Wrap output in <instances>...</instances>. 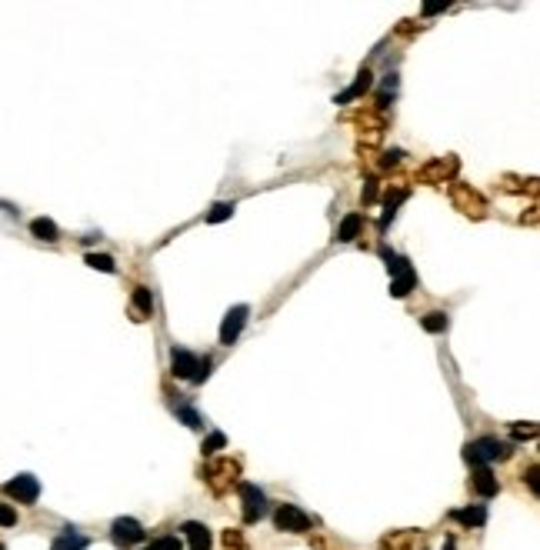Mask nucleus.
<instances>
[{"instance_id": "nucleus-21", "label": "nucleus", "mask_w": 540, "mask_h": 550, "mask_svg": "<svg viewBox=\"0 0 540 550\" xmlns=\"http://www.w3.org/2000/svg\"><path fill=\"white\" fill-rule=\"evenodd\" d=\"M420 323H423V330H427V334H444V330L450 327V321H447V314H444V310H430V314H423Z\"/></svg>"}, {"instance_id": "nucleus-24", "label": "nucleus", "mask_w": 540, "mask_h": 550, "mask_svg": "<svg viewBox=\"0 0 540 550\" xmlns=\"http://www.w3.org/2000/svg\"><path fill=\"white\" fill-rule=\"evenodd\" d=\"M224 447H227V437L220 434V430H213V434H210L207 441H204V447H200V454H204V457H213V454H217V450H224Z\"/></svg>"}, {"instance_id": "nucleus-20", "label": "nucleus", "mask_w": 540, "mask_h": 550, "mask_svg": "<svg viewBox=\"0 0 540 550\" xmlns=\"http://www.w3.org/2000/svg\"><path fill=\"white\" fill-rule=\"evenodd\" d=\"M414 284H417V274H414V267H410V270H404V274H397L390 280V293H393V297H407V293L414 291Z\"/></svg>"}, {"instance_id": "nucleus-23", "label": "nucleus", "mask_w": 540, "mask_h": 550, "mask_svg": "<svg viewBox=\"0 0 540 550\" xmlns=\"http://www.w3.org/2000/svg\"><path fill=\"white\" fill-rule=\"evenodd\" d=\"M87 267H93V270H104V274H114V270H117V263H114V257H110V254H87Z\"/></svg>"}, {"instance_id": "nucleus-13", "label": "nucleus", "mask_w": 540, "mask_h": 550, "mask_svg": "<svg viewBox=\"0 0 540 550\" xmlns=\"http://www.w3.org/2000/svg\"><path fill=\"white\" fill-rule=\"evenodd\" d=\"M370 84H374V74L363 67V70L357 74V80H354L344 93H337V97H333V104H350V100H357V97H363V93L370 91Z\"/></svg>"}, {"instance_id": "nucleus-19", "label": "nucleus", "mask_w": 540, "mask_h": 550, "mask_svg": "<svg viewBox=\"0 0 540 550\" xmlns=\"http://www.w3.org/2000/svg\"><path fill=\"white\" fill-rule=\"evenodd\" d=\"M407 197L404 187H397V190H387V197H384V217H380V230L387 227L390 220H393V214H397V207H400V200Z\"/></svg>"}, {"instance_id": "nucleus-32", "label": "nucleus", "mask_w": 540, "mask_h": 550, "mask_svg": "<svg viewBox=\"0 0 540 550\" xmlns=\"http://www.w3.org/2000/svg\"><path fill=\"white\" fill-rule=\"evenodd\" d=\"M537 464H530V467H527V487L534 490V494H540V480H537Z\"/></svg>"}, {"instance_id": "nucleus-22", "label": "nucleus", "mask_w": 540, "mask_h": 550, "mask_svg": "<svg viewBox=\"0 0 540 550\" xmlns=\"http://www.w3.org/2000/svg\"><path fill=\"white\" fill-rule=\"evenodd\" d=\"M174 413H177V417H180V420H183V424H187L190 430H200V427H204L200 413H197L194 407H187V404H177V407H174Z\"/></svg>"}, {"instance_id": "nucleus-9", "label": "nucleus", "mask_w": 540, "mask_h": 550, "mask_svg": "<svg viewBox=\"0 0 540 550\" xmlns=\"http://www.w3.org/2000/svg\"><path fill=\"white\" fill-rule=\"evenodd\" d=\"M247 317H250V307H247V304H237V307H230V310H227L224 323H220V344H224V347L237 344L240 330L247 327Z\"/></svg>"}, {"instance_id": "nucleus-30", "label": "nucleus", "mask_w": 540, "mask_h": 550, "mask_svg": "<svg viewBox=\"0 0 540 550\" xmlns=\"http://www.w3.org/2000/svg\"><path fill=\"white\" fill-rule=\"evenodd\" d=\"M17 524V510L10 504H0V527H14Z\"/></svg>"}, {"instance_id": "nucleus-11", "label": "nucleus", "mask_w": 540, "mask_h": 550, "mask_svg": "<svg viewBox=\"0 0 540 550\" xmlns=\"http://www.w3.org/2000/svg\"><path fill=\"white\" fill-rule=\"evenodd\" d=\"M197 364H200V357H197V353H190V351H183V347H174V353H170L174 377H180V381H194Z\"/></svg>"}, {"instance_id": "nucleus-14", "label": "nucleus", "mask_w": 540, "mask_h": 550, "mask_svg": "<svg viewBox=\"0 0 540 550\" xmlns=\"http://www.w3.org/2000/svg\"><path fill=\"white\" fill-rule=\"evenodd\" d=\"M90 540L84 534H77V527H63V534L50 544V550H87Z\"/></svg>"}, {"instance_id": "nucleus-4", "label": "nucleus", "mask_w": 540, "mask_h": 550, "mask_svg": "<svg viewBox=\"0 0 540 550\" xmlns=\"http://www.w3.org/2000/svg\"><path fill=\"white\" fill-rule=\"evenodd\" d=\"M273 524H277V530H287V534H310L314 517L303 514L297 504H280L273 510Z\"/></svg>"}, {"instance_id": "nucleus-17", "label": "nucleus", "mask_w": 540, "mask_h": 550, "mask_svg": "<svg viewBox=\"0 0 540 550\" xmlns=\"http://www.w3.org/2000/svg\"><path fill=\"white\" fill-rule=\"evenodd\" d=\"M450 517L457 520V524H464V527H483V524H487V507L483 504L464 507V510H453Z\"/></svg>"}, {"instance_id": "nucleus-27", "label": "nucleus", "mask_w": 540, "mask_h": 550, "mask_svg": "<svg viewBox=\"0 0 540 550\" xmlns=\"http://www.w3.org/2000/svg\"><path fill=\"white\" fill-rule=\"evenodd\" d=\"M150 550H183V540H180L177 534L157 537V540H153V544H150Z\"/></svg>"}, {"instance_id": "nucleus-29", "label": "nucleus", "mask_w": 540, "mask_h": 550, "mask_svg": "<svg viewBox=\"0 0 540 550\" xmlns=\"http://www.w3.org/2000/svg\"><path fill=\"white\" fill-rule=\"evenodd\" d=\"M210 367H213V360L210 357H200V364H197V374H194V383H204L210 377Z\"/></svg>"}, {"instance_id": "nucleus-18", "label": "nucleus", "mask_w": 540, "mask_h": 550, "mask_svg": "<svg viewBox=\"0 0 540 550\" xmlns=\"http://www.w3.org/2000/svg\"><path fill=\"white\" fill-rule=\"evenodd\" d=\"M153 314V293L147 287H134V321H147Z\"/></svg>"}, {"instance_id": "nucleus-15", "label": "nucleus", "mask_w": 540, "mask_h": 550, "mask_svg": "<svg viewBox=\"0 0 540 550\" xmlns=\"http://www.w3.org/2000/svg\"><path fill=\"white\" fill-rule=\"evenodd\" d=\"M30 234H33L37 240H44V244H57V240H60V230H57V224H54L50 217H37V220H30Z\"/></svg>"}, {"instance_id": "nucleus-10", "label": "nucleus", "mask_w": 540, "mask_h": 550, "mask_svg": "<svg viewBox=\"0 0 540 550\" xmlns=\"http://www.w3.org/2000/svg\"><path fill=\"white\" fill-rule=\"evenodd\" d=\"M470 490H474L477 497H483V501L497 497V494H500V484H497L494 471H490V467H474V474H470Z\"/></svg>"}, {"instance_id": "nucleus-1", "label": "nucleus", "mask_w": 540, "mask_h": 550, "mask_svg": "<svg viewBox=\"0 0 540 550\" xmlns=\"http://www.w3.org/2000/svg\"><path fill=\"white\" fill-rule=\"evenodd\" d=\"M513 457V443L497 441V437H477L464 447V460L470 467H490L494 460H510Z\"/></svg>"}, {"instance_id": "nucleus-7", "label": "nucleus", "mask_w": 540, "mask_h": 550, "mask_svg": "<svg viewBox=\"0 0 540 550\" xmlns=\"http://www.w3.org/2000/svg\"><path fill=\"white\" fill-rule=\"evenodd\" d=\"M457 167H460L457 157H434V160H427V164L417 170V181L420 183H444L457 174Z\"/></svg>"}, {"instance_id": "nucleus-5", "label": "nucleus", "mask_w": 540, "mask_h": 550, "mask_svg": "<svg viewBox=\"0 0 540 550\" xmlns=\"http://www.w3.org/2000/svg\"><path fill=\"white\" fill-rule=\"evenodd\" d=\"M240 510H243V524H257L267 517V494L257 484H240Z\"/></svg>"}, {"instance_id": "nucleus-33", "label": "nucleus", "mask_w": 540, "mask_h": 550, "mask_svg": "<svg viewBox=\"0 0 540 550\" xmlns=\"http://www.w3.org/2000/svg\"><path fill=\"white\" fill-rule=\"evenodd\" d=\"M524 220H527V224H537V207H530V214L520 217V224H524Z\"/></svg>"}, {"instance_id": "nucleus-8", "label": "nucleus", "mask_w": 540, "mask_h": 550, "mask_svg": "<svg viewBox=\"0 0 540 550\" xmlns=\"http://www.w3.org/2000/svg\"><path fill=\"white\" fill-rule=\"evenodd\" d=\"M3 494L14 497L17 504H37V497H40V480L33 474H17L10 484H3Z\"/></svg>"}, {"instance_id": "nucleus-3", "label": "nucleus", "mask_w": 540, "mask_h": 550, "mask_svg": "<svg viewBox=\"0 0 540 550\" xmlns=\"http://www.w3.org/2000/svg\"><path fill=\"white\" fill-rule=\"evenodd\" d=\"M450 204H453L460 214L474 217V220H483V217L490 214V207H487L483 194L474 190L470 183H450Z\"/></svg>"}, {"instance_id": "nucleus-12", "label": "nucleus", "mask_w": 540, "mask_h": 550, "mask_svg": "<svg viewBox=\"0 0 540 550\" xmlns=\"http://www.w3.org/2000/svg\"><path fill=\"white\" fill-rule=\"evenodd\" d=\"M180 534L190 540V550H210V530H207V524H200V520H187L183 527H180Z\"/></svg>"}, {"instance_id": "nucleus-34", "label": "nucleus", "mask_w": 540, "mask_h": 550, "mask_svg": "<svg viewBox=\"0 0 540 550\" xmlns=\"http://www.w3.org/2000/svg\"><path fill=\"white\" fill-rule=\"evenodd\" d=\"M0 550H7V547H3V544H0Z\"/></svg>"}, {"instance_id": "nucleus-25", "label": "nucleus", "mask_w": 540, "mask_h": 550, "mask_svg": "<svg viewBox=\"0 0 540 550\" xmlns=\"http://www.w3.org/2000/svg\"><path fill=\"white\" fill-rule=\"evenodd\" d=\"M234 214V204L230 200H220V204H213L207 214V224H220V220H227V217Z\"/></svg>"}, {"instance_id": "nucleus-26", "label": "nucleus", "mask_w": 540, "mask_h": 550, "mask_svg": "<svg viewBox=\"0 0 540 550\" xmlns=\"http://www.w3.org/2000/svg\"><path fill=\"white\" fill-rule=\"evenodd\" d=\"M224 547L227 550H247L243 530H237V527H227V530H224Z\"/></svg>"}, {"instance_id": "nucleus-16", "label": "nucleus", "mask_w": 540, "mask_h": 550, "mask_svg": "<svg viewBox=\"0 0 540 550\" xmlns=\"http://www.w3.org/2000/svg\"><path fill=\"white\" fill-rule=\"evenodd\" d=\"M360 230H363V214H347L340 220V227H337V240L340 244H350V240H357Z\"/></svg>"}, {"instance_id": "nucleus-31", "label": "nucleus", "mask_w": 540, "mask_h": 550, "mask_svg": "<svg viewBox=\"0 0 540 550\" xmlns=\"http://www.w3.org/2000/svg\"><path fill=\"white\" fill-rule=\"evenodd\" d=\"M377 200V177H367L363 181V204H374Z\"/></svg>"}, {"instance_id": "nucleus-2", "label": "nucleus", "mask_w": 540, "mask_h": 550, "mask_svg": "<svg viewBox=\"0 0 540 550\" xmlns=\"http://www.w3.org/2000/svg\"><path fill=\"white\" fill-rule=\"evenodd\" d=\"M200 477H204V484H207L217 497H224L234 484H240V464L230 457H217V460H210V464H204Z\"/></svg>"}, {"instance_id": "nucleus-28", "label": "nucleus", "mask_w": 540, "mask_h": 550, "mask_svg": "<svg viewBox=\"0 0 540 550\" xmlns=\"http://www.w3.org/2000/svg\"><path fill=\"white\" fill-rule=\"evenodd\" d=\"M510 434H513V437H517V441H534V437H537V424H513V427H510Z\"/></svg>"}, {"instance_id": "nucleus-6", "label": "nucleus", "mask_w": 540, "mask_h": 550, "mask_svg": "<svg viewBox=\"0 0 540 550\" xmlns=\"http://www.w3.org/2000/svg\"><path fill=\"white\" fill-rule=\"evenodd\" d=\"M110 537H114V544L117 547H137V544H144L147 540V530L137 524L134 517H117L114 524H110Z\"/></svg>"}]
</instances>
